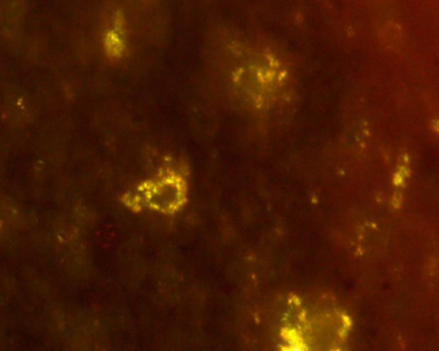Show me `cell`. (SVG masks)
Here are the masks:
<instances>
[{
  "label": "cell",
  "mask_w": 439,
  "mask_h": 351,
  "mask_svg": "<svg viewBox=\"0 0 439 351\" xmlns=\"http://www.w3.org/2000/svg\"><path fill=\"white\" fill-rule=\"evenodd\" d=\"M185 183L180 176L169 172L138 188L139 197L152 209L163 213H174L185 200Z\"/></svg>",
  "instance_id": "6da1fadb"
},
{
  "label": "cell",
  "mask_w": 439,
  "mask_h": 351,
  "mask_svg": "<svg viewBox=\"0 0 439 351\" xmlns=\"http://www.w3.org/2000/svg\"><path fill=\"white\" fill-rule=\"evenodd\" d=\"M104 47L106 53L112 58H118L123 54L126 49V28L121 16L116 17L104 35Z\"/></svg>",
  "instance_id": "7a4b0ae2"
}]
</instances>
